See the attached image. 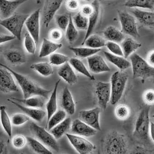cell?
Listing matches in <instances>:
<instances>
[{
    "instance_id": "cell-57",
    "label": "cell",
    "mask_w": 154,
    "mask_h": 154,
    "mask_svg": "<svg viewBox=\"0 0 154 154\" xmlns=\"http://www.w3.org/2000/svg\"><path fill=\"white\" fill-rule=\"evenodd\" d=\"M152 117H153V118H154V115H153V116H152Z\"/></svg>"
},
{
    "instance_id": "cell-38",
    "label": "cell",
    "mask_w": 154,
    "mask_h": 154,
    "mask_svg": "<svg viewBox=\"0 0 154 154\" xmlns=\"http://www.w3.org/2000/svg\"><path fill=\"white\" fill-rule=\"evenodd\" d=\"M65 32L66 40L71 44L73 43L78 37V29L74 25L70 14H69V22Z\"/></svg>"
},
{
    "instance_id": "cell-27",
    "label": "cell",
    "mask_w": 154,
    "mask_h": 154,
    "mask_svg": "<svg viewBox=\"0 0 154 154\" xmlns=\"http://www.w3.org/2000/svg\"><path fill=\"white\" fill-rule=\"evenodd\" d=\"M121 43L123 55L124 57L127 59L130 57L131 54L135 53V52L142 46L141 43L135 41L134 38L131 37L125 38Z\"/></svg>"
},
{
    "instance_id": "cell-41",
    "label": "cell",
    "mask_w": 154,
    "mask_h": 154,
    "mask_svg": "<svg viewBox=\"0 0 154 154\" xmlns=\"http://www.w3.org/2000/svg\"><path fill=\"white\" fill-rule=\"evenodd\" d=\"M23 41L24 47L26 51L29 54H35L37 44L34 38L28 31L25 33Z\"/></svg>"
},
{
    "instance_id": "cell-31",
    "label": "cell",
    "mask_w": 154,
    "mask_h": 154,
    "mask_svg": "<svg viewBox=\"0 0 154 154\" xmlns=\"http://www.w3.org/2000/svg\"><path fill=\"white\" fill-rule=\"evenodd\" d=\"M123 5L131 8L152 10L154 8V0H126Z\"/></svg>"
},
{
    "instance_id": "cell-56",
    "label": "cell",
    "mask_w": 154,
    "mask_h": 154,
    "mask_svg": "<svg viewBox=\"0 0 154 154\" xmlns=\"http://www.w3.org/2000/svg\"><path fill=\"white\" fill-rule=\"evenodd\" d=\"M84 1L88 2H93V0H83Z\"/></svg>"
},
{
    "instance_id": "cell-20",
    "label": "cell",
    "mask_w": 154,
    "mask_h": 154,
    "mask_svg": "<svg viewBox=\"0 0 154 154\" xmlns=\"http://www.w3.org/2000/svg\"><path fill=\"white\" fill-rule=\"evenodd\" d=\"M91 4L94 7V11L91 15L88 17V26L86 30L85 35L83 42H85L89 36L92 35L94 31L100 17V2L98 0H93Z\"/></svg>"
},
{
    "instance_id": "cell-3",
    "label": "cell",
    "mask_w": 154,
    "mask_h": 154,
    "mask_svg": "<svg viewBox=\"0 0 154 154\" xmlns=\"http://www.w3.org/2000/svg\"><path fill=\"white\" fill-rule=\"evenodd\" d=\"M130 59L133 78L140 79L144 81L154 77V67L149 65L140 55L134 53L130 56Z\"/></svg>"
},
{
    "instance_id": "cell-25",
    "label": "cell",
    "mask_w": 154,
    "mask_h": 154,
    "mask_svg": "<svg viewBox=\"0 0 154 154\" xmlns=\"http://www.w3.org/2000/svg\"><path fill=\"white\" fill-rule=\"evenodd\" d=\"M103 54L106 60L121 71L125 70L131 66V62L124 56L115 55L107 51H103Z\"/></svg>"
},
{
    "instance_id": "cell-37",
    "label": "cell",
    "mask_w": 154,
    "mask_h": 154,
    "mask_svg": "<svg viewBox=\"0 0 154 154\" xmlns=\"http://www.w3.org/2000/svg\"><path fill=\"white\" fill-rule=\"evenodd\" d=\"M1 111V122L5 132L8 136L11 137L12 136V122L10 119L6 111V107L5 106H2L0 108Z\"/></svg>"
},
{
    "instance_id": "cell-16",
    "label": "cell",
    "mask_w": 154,
    "mask_h": 154,
    "mask_svg": "<svg viewBox=\"0 0 154 154\" xmlns=\"http://www.w3.org/2000/svg\"><path fill=\"white\" fill-rule=\"evenodd\" d=\"M71 131L72 134L86 137L95 136L97 131L79 119H76L72 122Z\"/></svg>"
},
{
    "instance_id": "cell-28",
    "label": "cell",
    "mask_w": 154,
    "mask_h": 154,
    "mask_svg": "<svg viewBox=\"0 0 154 154\" xmlns=\"http://www.w3.org/2000/svg\"><path fill=\"white\" fill-rule=\"evenodd\" d=\"M60 82V80L59 79L55 83L54 88L52 94L50 96L49 101L46 104V114H47V122H49L52 116L57 112V93L58 86Z\"/></svg>"
},
{
    "instance_id": "cell-42",
    "label": "cell",
    "mask_w": 154,
    "mask_h": 154,
    "mask_svg": "<svg viewBox=\"0 0 154 154\" xmlns=\"http://www.w3.org/2000/svg\"><path fill=\"white\" fill-rule=\"evenodd\" d=\"M69 58L68 56L62 54L54 53L49 57V61L51 65L62 66L68 62Z\"/></svg>"
},
{
    "instance_id": "cell-35",
    "label": "cell",
    "mask_w": 154,
    "mask_h": 154,
    "mask_svg": "<svg viewBox=\"0 0 154 154\" xmlns=\"http://www.w3.org/2000/svg\"><path fill=\"white\" fill-rule=\"evenodd\" d=\"M69 49L77 57L80 58H88L97 54L101 51V49H93L89 47H70Z\"/></svg>"
},
{
    "instance_id": "cell-46",
    "label": "cell",
    "mask_w": 154,
    "mask_h": 154,
    "mask_svg": "<svg viewBox=\"0 0 154 154\" xmlns=\"http://www.w3.org/2000/svg\"><path fill=\"white\" fill-rule=\"evenodd\" d=\"M29 118L27 115L24 114H15L11 117V122L14 126H21L29 121Z\"/></svg>"
},
{
    "instance_id": "cell-30",
    "label": "cell",
    "mask_w": 154,
    "mask_h": 154,
    "mask_svg": "<svg viewBox=\"0 0 154 154\" xmlns=\"http://www.w3.org/2000/svg\"><path fill=\"white\" fill-rule=\"evenodd\" d=\"M44 97L39 96H35L28 98L23 99H18L15 97H12L11 99L17 102H20L24 104L28 107L35 108H42L44 106Z\"/></svg>"
},
{
    "instance_id": "cell-32",
    "label": "cell",
    "mask_w": 154,
    "mask_h": 154,
    "mask_svg": "<svg viewBox=\"0 0 154 154\" xmlns=\"http://www.w3.org/2000/svg\"><path fill=\"white\" fill-rule=\"evenodd\" d=\"M106 42L105 38L96 34H92L82 43V45H85L87 47L93 49H101L106 46Z\"/></svg>"
},
{
    "instance_id": "cell-58",
    "label": "cell",
    "mask_w": 154,
    "mask_h": 154,
    "mask_svg": "<svg viewBox=\"0 0 154 154\" xmlns=\"http://www.w3.org/2000/svg\"></svg>"
},
{
    "instance_id": "cell-9",
    "label": "cell",
    "mask_w": 154,
    "mask_h": 154,
    "mask_svg": "<svg viewBox=\"0 0 154 154\" xmlns=\"http://www.w3.org/2000/svg\"><path fill=\"white\" fill-rule=\"evenodd\" d=\"M66 137L76 151L80 154H88L95 149V146L82 136L66 133Z\"/></svg>"
},
{
    "instance_id": "cell-55",
    "label": "cell",
    "mask_w": 154,
    "mask_h": 154,
    "mask_svg": "<svg viewBox=\"0 0 154 154\" xmlns=\"http://www.w3.org/2000/svg\"><path fill=\"white\" fill-rule=\"evenodd\" d=\"M41 1H42V0H36V2L38 4H40L41 3Z\"/></svg>"
},
{
    "instance_id": "cell-47",
    "label": "cell",
    "mask_w": 154,
    "mask_h": 154,
    "mask_svg": "<svg viewBox=\"0 0 154 154\" xmlns=\"http://www.w3.org/2000/svg\"><path fill=\"white\" fill-rule=\"evenodd\" d=\"M27 141V138L22 135H17L13 137L11 142L14 147L17 149H22L26 145Z\"/></svg>"
},
{
    "instance_id": "cell-26",
    "label": "cell",
    "mask_w": 154,
    "mask_h": 154,
    "mask_svg": "<svg viewBox=\"0 0 154 154\" xmlns=\"http://www.w3.org/2000/svg\"><path fill=\"white\" fill-rule=\"evenodd\" d=\"M103 34L106 41L118 43L122 42L125 38V34L114 26H108L104 30Z\"/></svg>"
},
{
    "instance_id": "cell-12",
    "label": "cell",
    "mask_w": 154,
    "mask_h": 154,
    "mask_svg": "<svg viewBox=\"0 0 154 154\" xmlns=\"http://www.w3.org/2000/svg\"><path fill=\"white\" fill-rule=\"evenodd\" d=\"M41 12L40 9L35 11L29 16L25 23L28 32L34 38L37 44L40 38Z\"/></svg>"
},
{
    "instance_id": "cell-7",
    "label": "cell",
    "mask_w": 154,
    "mask_h": 154,
    "mask_svg": "<svg viewBox=\"0 0 154 154\" xmlns=\"http://www.w3.org/2000/svg\"><path fill=\"white\" fill-rule=\"evenodd\" d=\"M118 16L121 26V30L125 35L132 38L139 36L137 20L132 14L125 11H118Z\"/></svg>"
},
{
    "instance_id": "cell-53",
    "label": "cell",
    "mask_w": 154,
    "mask_h": 154,
    "mask_svg": "<svg viewBox=\"0 0 154 154\" xmlns=\"http://www.w3.org/2000/svg\"><path fill=\"white\" fill-rule=\"evenodd\" d=\"M147 61L149 65L154 67V50L148 54L147 57Z\"/></svg>"
},
{
    "instance_id": "cell-54",
    "label": "cell",
    "mask_w": 154,
    "mask_h": 154,
    "mask_svg": "<svg viewBox=\"0 0 154 154\" xmlns=\"http://www.w3.org/2000/svg\"><path fill=\"white\" fill-rule=\"evenodd\" d=\"M149 135L152 141L154 142V122H150V127H149Z\"/></svg>"
},
{
    "instance_id": "cell-2",
    "label": "cell",
    "mask_w": 154,
    "mask_h": 154,
    "mask_svg": "<svg viewBox=\"0 0 154 154\" xmlns=\"http://www.w3.org/2000/svg\"><path fill=\"white\" fill-rule=\"evenodd\" d=\"M104 149L106 154H126L128 143L126 136L117 131H111L105 140Z\"/></svg>"
},
{
    "instance_id": "cell-11",
    "label": "cell",
    "mask_w": 154,
    "mask_h": 154,
    "mask_svg": "<svg viewBox=\"0 0 154 154\" xmlns=\"http://www.w3.org/2000/svg\"><path fill=\"white\" fill-rule=\"evenodd\" d=\"M14 75L4 67L0 69V90L2 93H8L18 91L17 85L14 79Z\"/></svg>"
},
{
    "instance_id": "cell-15",
    "label": "cell",
    "mask_w": 154,
    "mask_h": 154,
    "mask_svg": "<svg viewBox=\"0 0 154 154\" xmlns=\"http://www.w3.org/2000/svg\"><path fill=\"white\" fill-rule=\"evenodd\" d=\"M30 0H0L1 20L5 19L15 14L17 9Z\"/></svg>"
},
{
    "instance_id": "cell-5",
    "label": "cell",
    "mask_w": 154,
    "mask_h": 154,
    "mask_svg": "<svg viewBox=\"0 0 154 154\" xmlns=\"http://www.w3.org/2000/svg\"><path fill=\"white\" fill-rule=\"evenodd\" d=\"M128 77L122 71L115 72L111 78V98L112 105L116 104L123 96L126 88Z\"/></svg>"
},
{
    "instance_id": "cell-52",
    "label": "cell",
    "mask_w": 154,
    "mask_h": 154,
    "mask_svg": "<svg viewBox=\"0 0 154 154\" xmlns=\"http://www.w3.org/2000/svg\"><path fill=\"white\" fill-rule=\"evenodd\" d=\"M16 38V37L12 35H7L1 33L0 35V44H3L8 42L13 41Z\"/></svg>"
},
{
    "instance_id": "cell-19",
    "label": "cell",
    "mask_w": 154,
    "mask_h": 154,
    "mask_svg": "<svg viewBox=\"0 0 154 154\" xmlns=\"http://www.w3.org/2000/svg\"><path fill=\"white\" fill-rule=\"evenodd\" d=\"M8 101L14 104L21 110L25 114L37 122H41L46 115V112L41 108H35L24 106L11 99H8Z\"/></svg>"
},
{
    "instance_id": "cell-36",
    "label": "cell",
    "mask_w": 154,
    "mask_h": 154,
    "mask_svg": "<svg viewBox=\"0 0 154 154\" xmlns=\"http://www.w3.org/2000/svg\"><path fill=\"white\" fill-rule=\"evenodd\" d=\"M27 142L30 147L38 154H52L51 151L45 146L44 144L38 140L30 137H26Z\"/></svg>"
},
{
    "instance_id": "cell-51",
    "label": "cell",
    "mask_w": 154,
    "mask_h": 154,
    "mask_svg": "<svg viewBox=\"0 0 154 154\" xmlns=\"http://www.w3.org/2000/svg\"><path fill=\"white\" fill-rule=\"evenodd\" d=\"M94 11V7L92 4H85L81 7L80 9V12L85 17H88L90 16Z\"/></svg>"
},
{
    "instance_id": "cell-24",
    "label": "cell",
    "mask_w": 154,
    "mask_h": 154,
    "mask_svg": "<svg viewBox=\"0 0 154 154\" xmlns=\"http://www.w3.org/2000/svg\"><path fill=\"white\" fill-rule=\"evenodd\" d=\"M61 105L64 111L70 115H72L75 112L76 106L72 95L67 87H65L62 95Z\"/></svg>"
},
{
    "instance_id": "cell-34",
    "label": "cell",
    "mask_w": 154,
    "mask_h": 154,
    "mask_svg": "<svg viewBox=\"0 0 154 154\" xmlns=\"http://www.w3.org/2000/svg\"><path fill=\"white\" fill-rule=\"evenodd\" d=\"M30 69L41 74L44 77H47L53 73L52 66L50 63L43 62L31 64Z\"/></svg>"
},
{
    "instance_id": "cell-39",
    "label": "cell",
    "mask_w": 154,
    "mask_h": 154,
    "mask_svg": "<svg viewBox=\"0 0 154 154\" xmlns=\"http://www.w3.org/2000/svg\"><path fill=\"white\" fill-rule=\"evenodd\" d=\"M67 112L64 110H59L55 112L47 122V128L48 131H51L53 128L63 121L66 118Z\"/></svg>"
},
{
    "instance_id": "cell-1",
    "label": "cell",
    "mask_w": 154,
    "mask_h": 154,
    "mask_svg": "<svg viewBox=\"0 0 154 154\" xmlns=\"http://www.w3.org/2000/svg\"><path fill=\"white\" fill-rule=\"evenodd\" d=\"M2 67L8 69L15 77L18 84L21 88L24 98H26L35 96L42 97L48 99L52 90H47L38 85L35 82L32 81L28 77L19 73L7 65L2 63L0 64Z\"/></svg>"
},
{
    "instance_id": "cell-13",
    "label": "cell",
    "mask_w": 154,
    "mask_h": 154,
    "mask_svg": "<svg viewBox=\"0 0 154 154\" xmlns=\"http://www.w3.org/2000/svg\"><path fill=\"white\" fill-rule=\"evenodd\" d=\"M100 112L101 109L99 107L90 110H82L79 113V119L97 131H100Z\"/></svg>"
},
{
    "instance_id": "cell-22",
    "label": "cell",
    "mask_w": 154,
    "mask_h": 154,
    "mask_svg": "<svg viewBox=\"0 0 154 154\" xmlns=\"http://www.w3.org/2000/svg\"><path fill=\"white\" fill-rule=\"evenodd\" d=\"M3 55L5 59L12 65H21L26 62L25 54L19 50L15 49L6 50L3 51Z\"/></svg>"
},
{
    "instance_id": "cell-4",
    "label": "cell",
    "mask_w": 154,
    "mask_h": 154,
    "mask_svg": "<svg viewBox=\"0 0 154 154\" xmlns=\"http://www.w3.org/2000/svg\"><path fill=\"white\" fill-rule=\"evenodd\" d=\"M149 106L143 107L140 111L135 123L133 136L142 141H147L149 140Z\"/></svg>"
},
{
    "instance_id": "cell-21",
    "label": "cell",
    "mask_w": 154,
    "mask_h": 154,
    "mask_svg": "<svg viewBox=\"0 0 154 154\" xmlns=\"http://www.w3.org/2000/svg\"><path fill=\"white\" fill-rule=\"evenodd\" d=\"M58 74L65 82L70 85H73L77 83L78 77L69 63H66L61 66Z\"/></svg>"
},
{
    "instance_id": "cell-50",
    "label": "cell",
    "mask_w": 154,
    "mask_h": 154,
    "mask_svg": "<svg viewBox=\"0 0 154 154\" xmlns=\"http://www.w3.org/2000/svg\"><path fill=\"white\" fill-rule=\"evenodd\" d=\"M143 99L145 103L148 105L154 104V90L152 89L146 90L143 95Z\"/></svg>"
},
{
    "instance_id": "cell-18",
    "label": "cell",
    "mask_w": 154,
    "mask_h": 154,
    "mask_svg": "<svg viewBox=\"0 0 154 154\" xmlns=\"http://www.w3.org/2000/svg\"><path fill=\"white\" fill-rule=\"evenodd\" d=\"M131 13L140 24L154 30V11L135 9L131 11Z\"/></svg>"
},
{
    "instance_id": "cell-33",
    "label": "cell",
    "mask_w": 154,
    "mask_h": 154,
    "mask_svg": "<svg viewBox=\"0 0 154 154\" xmlns=\"http://www.w3.org/2000/svg\"><path fill=\"white\" fill-rule=\"evenodd\" d=\"M69 62L76 71L87 77L90 80H94L95 79L81 60L78 58H71L69 59Z\"/></svg>"
},
{
    "instance_id": "cell-44",
    "label": "cell",
    "mask_w": 154,
    "mask_h": 154,
    "mask_svg": "<svg viewBox=\"0 0 154 154\" xmlns=\"http://www.w3.org/2000/svg\"><path fill=\"white\" fill-rule=\"evenodd\" d=\"M55 20L59 28L65 32L69 22V14H60L56 16Z\"/></svg>"
},
{
    "instance_id": "cell-17",
    "label": "cell",
    "mask_w": 154,
    "mask_h": 154,
    "mask_svg": "<svg viewBox=\"0 0 154 154\" xmlns=\"http://www.w3.org/2000/svg\"><path fill=\"white\" fill-rule=\"evenodd\" d=\"M89 70L94 73H100L110 71L111 69L103 58L96 54L87 58Z\"/></svg>"
},
{
    "instance_id": "cell-14",
    "label": "cell",
    "mask_w": 154,
    "mask_h": 154,
    "mask_svg": "<svg viewBox=\"0 0 154 154\" xmlns=\"http://www.w3.org/2000/svg\"><path fill=\"white\" fill-rule=\"evenodd\" d=\"M95 93L100 108L105 110L111 101V83L97 82L95 85Z\"/></svg>"
},
{
    "instance_id": "cell-48",
    "label": "cell",
    "mask_w": 154,
    "mask_h": 154,
    "mask_svg": "<svg viewBox=\"0 0 154 154\" xmlns=\"http://www.w3.org/2000/svg\"><path fill=\"white\" fill-rule=\"evenodd\" d=\"M65 7L68 10L72 12L77 11L81 8L79 0H66Z\"/></svg>"
},
{
    "instance_id": "cell-29",
    "label": "cell",
    "mask_w": 154,
    "mask_h": 154,
    "mask_svg": "<svg viewBox=\"0 0 154 154\" xmlns=\"http://www.w3.org/2000/svg\"><path fill=\"white\" fill-rule=\"evenodd\" d=\"M71 119L66 118L63 121L53 128L50 131L56 140L61 138L71 127Z\"/></svg>"
},
{
    "instance_id": "cell-6",
    "label": "cell",
    "mask_w": 154,
    "mask_h": 154,
    "mask_svg": "<svg viewBox=\"0 0 154 154\" xmlns=\"http://www.w3.org/2000/svg\"><path fill=\"white\" fill-rule=\"evenodd\" d=\"M29 15L15 13L11 17L1 20L0 25L9 31L17 40H21V34L26 20Z\"/></svg>"
},
{
    "instance_id": "cell-23",
    "label": "cell",
    "mask_w": 154,
    "mask_h": 154,
    "mask_svg": "<svg viewBox=\"0 0 154 154\" xmlns=\"http://www.w3.org/2000/svg\"><path fill=\"white\" fill-rule=\"evenodd\" d=\"M62 47L61 43H58L51 40L44 38L41 45L38 57L44 58L50 56Z\"/></svg>"
},
{
    "instance_id": "cell-45",
    "label": "cell",
    "mask_w": 154,
    "mask_h": 154,
    "mask_svg": "<svg viewBox=\"0 0 154 154\" xmlns=\"http://www.w3.org/2000/svg\"><path fill=\"white\" fill-rule=\"evenodd\" d=\"M105 46L110 52L112 54L124 56L122 46L118 43L107 41L106 42Z\"/></svg>"
},
{
    "instance_id": "cell-10",
    "label": "cell",
    "mask_w": 154,
    "mask_h": 154,
    "mask_svg": "<svg viewBox=\"0 0 154 154\" xmlns=\"http://www.w3.org/2000/svg\"><path fill=\"white\" fill-rule=\"evenodd\" d=\"M63 0H45L42 12L43 24L48 27L56 12L62 5Z\"/></svg>"
},
{
    "instance_id": "cell-40",
    "label": "cell",
    "mask_w": 154,
    "mask_h": 154,
    "mask_svg": "<svg viewBox=\"0 0 154 154\" xmlns=\"http://www.w3.org/2000/svg\"><path fill=\"white\" fill-rule=\"evenodd\" d=\"M73 23L78 30H87L88 26V18L80 11L72 17Z\"/></svg>"
},
{
    "instance_id": "cell-49",
    "label": "cell",
    "mask_w": 154,
    "mask_h": 154,
    "mask_svg": "<svg viewBox=\"0 0 154 154\" xmlns=\"http://www.w3.org/2000/svg\"><path fill=\"white\" fill-rule=\"evenodd\" d=\"M62 31L60 28H54L51 29L49 34L50 40L55 42L60 41L63 37Z\"/></svg>"
},
{
    "instance_id": "cell-8",
    "label": "cell",
    "mask_w": 154,
    "mask_h": 154,
    "mask_svg": "<svg viewBox=\"0 0 154 154\" xmlns=\"http://www.w3.org/2000/svg\"><path fill=\"white\" fill-rule=\"evenodd\" d=\"M29 128L31 132L38 140L54 151H59L60 149L57 140L51 133L34 122L30 124Z\"/></svg>"
},
{
    "instance_id": "cell-43",
    "label": "cell",
    "mask_w": 154,
    "mask_h": 154,
    "mask_svg": "<svg viewBox=\"0 0 154 154\" xmlns=\"http://www.w3.org/2000/svg\"><path fill=\"white\" fill-rule=\"evenodd\" d=\"M115 114L119 119L125 120L129 117L130 109L128 106L121 104L116 106L115 110Z\"/></svg>"
}]
</instances>
